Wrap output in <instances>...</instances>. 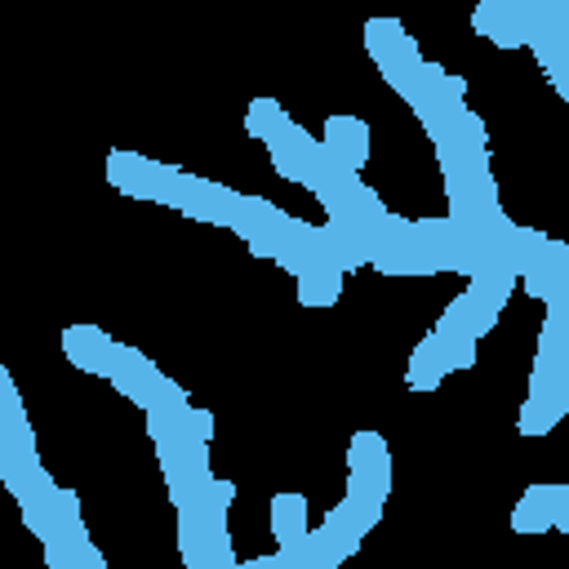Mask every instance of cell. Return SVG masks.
I'll list each match as a JSON object with an SVG mask.
<instances>
[{
  "instance_id": "1",
  "label": "cell",
  "mask_w": 569,
  "mask_h": 569,
  "mask_svg": "<svg viewBox=\"0 0 569 569\" xmlns=\"http://www.w3.org/2000/svg\"><path fill=\"white\" fill-rule=\"evenodd\" d=\"M40 471L44 467H40V453H36V431L27 422L22 396L9 378V369H0V480L18 498Z\"/></svg>"
},
{
  "instance_id": "2",
  "label": "cell",
  "mask_w": 569,
  "mask_h": 569,
  "mask_svg": "<svg viewBox=\"0 0 569 569\" xmlns=\"http://www.w3.org/2000/svg\"><path fill=\"white\" fill-rule=\"evenodd\" d=\"M347 498H360V502H387V489H391V449L378 431H356L351 445H347Z\"/></svg>"
},
{
  "instance_id": "3",
  "label": "cell",
  "mask_w": 569,
  "mask_h": 569,
  "mask_svg": "<svg viewBox=\"0 0 569 569\" xmlns=\"http://www.w3.org/2000/svg\"><path fill=\"white\" fill-rule=\"evenodd\" d=\"M236 204H240V191H231L222 182H209V178H196V173H182V182L169 200V209H178L196 222H213V227H231Z\"/></svg>"
},
{
  "instance_id": "4",
  "label": "cell",
  "mask_w": 569,
  "mask_h": 569,
  "mask_svg": "<svg viewBox=\"0 0 569 569\" xmlns=\"http://www.w3.org/2000/svg\"><path fill=\"white\" fill-rule=\"evenodd\" d=\"M284 209L271 204L267 196H240L236 204V218H231V231L249 244V253L258 258H276L280 253V231H284Z\"/></svg>"
},
{
  "instance_id": "5",
  "label": "cell",
  "mask_w": 569,
  "mask_h": 569,
  "mask_svg": "<svg viewBox=\"0 0 569 569\" xmlns=\"http://www.w3.org/2000/svg\"><path fill=\"white\" fill-rule=\"evenodd\" d=\"M111 387L124 396V400H133V405H151V396H156V387H160V369H156V360H147L138 347H129V342H116L111 347Z\"/></svg>"
},
{
  "instance_id": "6",
  "label": "cell",
  "mask_w": 569,
  "mask_h": 569,
  "mask_svg": "<svg viewBox=\"0 0 569 569\" xmlns=\"http://www.w3.org/2000/svg\"><path fill=\"white\" fill-rule=\"evenodd\" d=\"M267 151H271V164H276L280 178H293V182L307 187L311 182V169H316V160L325 151V142L311 138L302 124H284L276 138H267Z\"/></svg>"
},
{
  "instance_id": "7",
  "label": "cell",
  "mask_w": 569,
  "mask_h": 569,
  "mask_svg": "<svg viewBox=\"0 0 569 569\" xmlns=\"http://www.w3.org/2000/svg\"><path fill=\"white\" fill-rule=\"evenodd\" d=\"M413 227H418V236L427 240V249H431V258H436L440 271L471 276V267H476L471 244L462 240V231H458V222H453L449 213H445V218H418Z\"/></svg>"
},
{
  "instance_id": "8",
  "label": "cell",
  "mask_w": 569,
  "mask_h": 569,
  "mask_svg": "<svg viewBox=\"0 0 569 569\" xmlns=\"http://www.w3.org/2000/svg\"><path fill=\"white\" fill-rule=\"evenodd\" d=\"M365 49L378 62V71H396V67H409V62L422 58L418 44H413V36L396 18H369L365 22Z\"/></svg>"
},
{
  "instance_id": "9",
  "label": "cell",
  "mask_w": 569,
  "mask_h": 569,
  "mask_svg": "<svg viewBox=\"0 0 569 569\" xmlns=\"http://www.w3.org/2000/svg\"><path fill=\"white\" fill-rule=\"evenodd\" d=\"M111 347H116V338H107V333H102L98 325H89V320L62 329V351H67V360H71L80 373L107 378V373H111Z\"/></svg>"
},
{
  "instance_id": "10",
  "label": "cell",
  "mask_w": 569,
  "mask_h": 569,
  "mask_svg": "<svg viewBox=\"0 0 569 569\" xmlns=\"http://www.w3.org/2000/svg\"><path fill=\"white\" fill-rule=\"evenodd\" d=\"M342 560H347V551L329 538L325 525L320 529H307L293 542H280V551H276V569H333Z\"/></svg>"
},
{
  "instance_id": "11",
  "label": "cell",
  "mask_w": 569,
  "mask_h": 569,
  "mask_svg": "<svg viewBox=\"0 0 569 569\" xmlns=\"http://www.w3.org/2000/svg\"><path fill=\"white\" fill-rule=\"evenodd\" d=\"M156 173H160V160H147V156H138V151H111V156H107V182H111L120 196L156 200Z\"/></svg>"
},
{
  "instance_id": "12",
  "label": "cell",
  "mask_w": 569,
  "mask_h": 569,
  "mask_svg": "<svg viewBox=\"0 0 569 569\" xmlns=\"http://www.w3.org/2000/svg\"><path fill=\"white\" fill-rule=\"evenodd\" d=\"M471 27H476V36H485V40H493V44H502V49H520V44H529V22L520 18V13H511L502 0H480L476 9H471Z\"/></svg>"
},
{
  "instance_id": "13",
  "label": "cell",
  "mask_w": 569,
  "mask_h": 569,
  "mask_svg": "<svg viewBox=\"0 0 569 569\" xmlns=\"http://www.w3.org/2000/svg\"><path fill=\"white\" fill-rule=\"evenodd\" d=\"M320 142H325L333 156H342L347 164H356V169L369 160V124H365L360 116H329Z\"/></svg>"
},
{
  "instance_id": "14",
  "label": "cell",
  "mask_w": 569,
  "mask_h": 569,
  "mask_svg": "<svg viewBox=\"0 0 569 569\" xmlns=\"http://www.w3.org/2000/svg\"><path fill=\"white\" fill-rule=\"evenodd\" d=\"M556 493H560V485H529L525 489V498L511 507V529L516 533H547V529H556Z\"/></svg>"
},
{
  "instance_id": "15",
  "label": "cell",
  "mask_w": 569,
  "mask_h": 569,
  "mask_svg": "<svg viewBox=\"0 0 569 569\" xmlns=\"http://www.w3.org/2000/svg\"><path fill=\"white\" fill-rule=\"evenodd\" d=\"M342 267H333V262H311L302 276H293L298 280V302L302 307H333L338 298H342Z\"/></svg>"
},
{
  "instance_id": "16",
  "label": "cell",
  "mask_w": 569,
  "mask_h": 569,
  "mask_svg": "<svg viewBox=\"0 0 569 569\" xmlns=\"http://www.w3.org/2000/svg\"><path fill=\"white\" fill-rule=\"evenodd\" d=\"M445 373H453L449 360H445V347H440L436 333H427V338L413 347V356H409V387H413V391H436V387L445 382Z\"/></svg>"
},
{
  "instance_id": "17",
  "label": "cell",
  "mask_w": 569,
  "mask_h": 569,
  "mask_svg": "<svg viewBox=\"0 0 569 569\" xmlns=\"http://www.w3.org/2000/svg\"><path fill=\"white\" fill-rule=\"evenodd\" d=\"M516 284H520V276H516L511 267L489 262V267H476V271L467 276V298L489 302V307H507V298H511Z\"/></svg>"
},
{
  "instance_id": "18",
  "label": "cell",
  "mask_w": 569,
  "mask_h": 569,
  "mask_svg": "<svg viewBox=\"0 0 569 569\" xmlns=\"http://www.w3.org/2000/svg\"><path fill=\"white\" fill-rule=\"evenodd\" d=\"M565 409H569V396H525V405H520V418H516V431L520 436H547L560 418H565Z\"/></svg>"
},
{
  "instance_id": "19",
  "label": "cell",
  "mask_w": 569,
  "mask_h": 569,
  "mask_svg": "<svg viewBox=\"0 0 569 569\" xmlns=\"http://www.w3.org/2000/svg\"><path fill=\"white\" fill-rule=\"evenodd\" d=\"M44 565L49 569H102V551L89 538H53L44 542Z\"/></svg>"
},
{
  "instance_id": "20",
  "label": "cell",
  "mask_w": 569,
  "mask_h": 569,
  "mask_svg": "<svg viewBox=\"0 0 569 569\" xmlns=\"http://www.w3.org/2000/svg\"><path fill=\"white\" fill-rule=\"evenodd\" d=\"M529 391H533V396H569V360L556 356L551 347H538V351H533Z\"/></svg>"
},
{
  "instance_id": "21",
  "label": "cell",
  "mask_w": 569,
  "mask_h": 569,
  "mask_svg": "<svg viewBox=\"0 0 569 569\" xmlns=\"http://www.w3.org/2000/svg\"><path fill=\"white\" fill-rule=\"evenodd\" d=\"M271 533H276V542H293L307 533V498L302 493L271 498Z\"/></svg>"
},
{
  "instance_id": "22",
  "label": "cell",
  "mask_w": 569,
  "mask_h": 569,
  "mask_svg": "<svg viewBox=\"0 0 569 569\" xmlns=\"http://www.w3.org/2000/svg\"><path fill=\"white\" fill-rule=\"evenodd\" d=\"M547 231H533V227H511V236H507V267L516 271V276H525L538 258H542V249H547Z\"/></svg>"
},
{
  "instance_id": "23",
  "label": "cell",
  "mask_w": 569,
  "mask_h": 569,
  "mask_svg": "<svg viewBox=\"0 0 569 569\" xmlns=\"http://www.w3.org/2000/svg\"><path fill=\"white\" fill-rule=\"evenodd\" d=\"M284 124H293V120H289V111H284L276 98H253L249 111H244V129H249V138H258V142L276 138Z\"/></svg>"
},
{
  "instance_id": "24",
  "label": "cell",
  "mask_w": 569,
  "mask_h": 569,
  "mask_svg": "<svg viewBox=\"0 0 569 569\" xmlns=\"http://www.w3.org/2000/svg\"><path fill=\"white\" fill-rule=\"evenodd\" d=\"M436 333V329H431ZM440 338V347H445V360H449V369H471L476 365V338L471 333H436Z\"/></svg>"
},
{
  "instance_id": "25",
  "label": "cell",
  "mask_w": 569,
  "mask_h": 569,
  "mask_svg": "<svg viewBox=\"0 0 569 569\" xmlns=\"http://www.w3.org/2000/svg\"><path fill=\"white\" fill-rule=\"evenodd\" d=\"M436 333H471V302H467V293H458V298L440 311ZM471 338H476V333H471Z\"/></svg>"
},
{
  "instance_id": "26",
  "label": "cell",
  "mask_w": 569,
  "mask_h": 569,
  "mask_svg": "<svg viewBox=\"0 0 569 569\" xmlns=\"http://www.w3.org/2000/svg\"><path fill=\"white\" fill-rule=\"evenodd\" d=\"M151 405H156V409H187L191 400H187V391H182L173 378H160V387H156ZM151 405H147V409H151Z\"/></svg>"
},
{
  "instance_id": "27",
  "label": "cell",
  "mask_w": 569,
  "mask_h": 569,
  "mask_svg": "<svg viewBox=\"0 0 569 569\" xmlns=\"http://www.w3.org/2000/svg\"><path fill=\"white\" fill-rule=\"evenodd\" d=\"M187 431H191V436H200V440H213V413L191 405V409H187Z\"/></svg>"
}]
</instances>
